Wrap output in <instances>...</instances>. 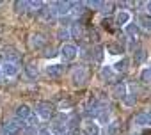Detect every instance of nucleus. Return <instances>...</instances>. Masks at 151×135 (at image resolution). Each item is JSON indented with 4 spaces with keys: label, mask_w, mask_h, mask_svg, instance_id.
Instances as JSON below:
<instances>
[{
    "label": "nucleus",
    "mask_w": 151,
    "mask_h": 135,
    "mask_svg": "<svg viewBox=\"0 0 151 135\" xmlns=\"http://www.w3.org/2000/svg\"><path fill=\"white\" fill-rule=\"evenodd\" d=\"M68 119H69V117H68L64 112H59L57 116H53L50 133H55V135H68Z\"/></svg>",
    "instance_id": "nucleus-1"
},
{
    "label": "nucleus",
    "mask_w": 151,
    "mask_h": 135,
    "mask_svg": "<svg viewBox=\"0 0 151 135\" xmlns=\"http://www.w3.org/2000/svg\"><path fill=\"white\" fill-rule=\"evenodd\" d=\"M89 78V71H87V68L82 64V66H75L73 68V71H71V82L75 85H84Z\"/></svg>",
    "instance_id": "nucleus-2"
},
{
    "label": "nucleus",
    "mask_w": 151,
    "mask_h": 135,
    "mask_svg": "<svg viewBox=\"0 0 151 135\" xmlns=\"http://www.w3.org/2000/svg\"><path fill=\"white\" fill-rule=\"evenodd\" d=\"M34 110L39 119H50V117H53V112H55V108L50 101H37Z\"/></svg>",
    "instance_id": "nucleus-3"
},
{
    "label": "nucleus",
    "mask_w": 151,
    "mask_h": 135,
    "mask_svg": "<svg viewBox=\"0 0 151 135\" xmlns=\"http://www.w3.org/2000/svg\"><path fill=\"white\" fill-rule=\"evenodd\" d=\"M59 55H60V59L64 62H71V60H75L78 57V48L75 45H71V43H64L60 46V50H59Z\"/></svg>",
    "instance_id": "nucleus-4"
},
{
    "label": "nucleus",
    "mask_w": 151,
    "mask_h": 135,
    "mask_svg": "<svg viewBox=\"0 0 151 135\" xmlns=\"http://www.w3.org/2000/svg\"><path fill=\"white\" fill-rule=\"evenodd\" d=\"M0 68H2V77L4 78H13V77H16L18 75V71H20V68H18V62H2L0 64Z\"/></svg>",
    "instance_id": "nucleus-5"
},
{
    "label": "nucleus",
    "mask_w": 151,
    "mask_h": 135,
    "mask_svg": "<svg viewBox=\"0 0 151 135\" xmlns=\"http://www.w3.org/2000/svg\"><path fill=\"white\" fill-rule=\"evenodd\" d=\"M64 64H48L46 68H45V73H46V77L48 78H60L62 75H64Z\"/></svg>",
    "instance_id": "nucleus-6"
},
{
    "label": "nucleus",
    "mask_w": 151,
    "mask_h": 135,
    "mask_svg": "<svg viewBox=\"0 0 151 135\" xmlns=\"http://www.w3.org/2000/svg\"><path fill=\"white\" fill-rule=\"evenodd\" d=\"M55 16L57 18H62V16H69V11H71V2H53L50 4Z\"/></svg>",
    "instance_id": "nucleus-7"
},
{
    "label": "nucleus",
    "mask_w": 151,
    "mask_h": 135,
    "mask_svg": "<svg viewBox=\"0 0 151 135\" xmlns=\"http://www.w3.org/2000/svg\"><path fill=\"white\" fill-rule=\"evenodd\" d=\"M46 43L48 41H46V36L43 32H36L30 36V48L32 50H43L46 46Z\"/></svg>",
    "instance_id": "nucleus-8"
},
{
    "label": "nucleus",
    "mask_w": 151,
    "mask_h": 135,
    "mask_svg": "<svg viewBox=\"0 0 151 135\" xmlns=\"http://www.w3.org/2000/svg\"><path fill=\"white\" fill-rule=\"evenodd\" d=\"M32 114H34V112H32V110H30V107H29V105H25V103L18 105V107H16V110H14L16 121H20V123H27V119H29Z\"/></svg>",
    "instance_id": "nucleus-9"
},
{
    "label": "nucleus",
    "mask_w": 151,
    "mask_h": 135,
    "mask_svg": "<svg viewBox=\"0 0 151 135\" xmlns=\"http://www.w3.org/2000/svg\"><path fill=\"white\" fill-rule=\"evenodd\" d=\"M22 124H23V123H20V121H16V119L6 121L4 126H2V130L6 131V135H20V133H22Z\"/></svg>",
    "instance_id": "nucleus-10"
},
{
    "label": "nucleus",
    "mask_w": 151,
    "mask_h": 135,
    "mask_svg": "<svg viewBox=\"0 0 151 135\" xmlns=\"http://www.w3.org/2000/svg\"><path fill=\"white\" fill-rule=\"evenodd\" d=\"M101 126L96 123V119H86L84 121V135H100Z\"/></svg>",
    "instance_id": "nucleus-11"
},
{
    "label": "nucleus",
    "mask_w": 151,
    "mask_h": 135,
    "mask_svg": "<svg viewBox=\"0 0 151 135\" xmlns=\"http://www.w3.org/2000/svg\"><path fill=\"white\" fill-rule=\"evenodd\" d=\"M133 124H137V126H151V108L144 110V112H139L133 117Z\"/></svg>",
    "instance_id": "nucleus-12"
},
{
    "label": "nucleus",
    "mask_w": 151,
    "mask_h": 135,
    "mask_svg": "<svg viewBox=\"0 0 151 135\" xmlns=\"http://www.w3.org/2000/svg\"><path fill=\"white\" fill-rule=\"evenodd\" d=\"M100 77L105 80V82H116L117 80V73L114 71V68L112 66H101V70H100Z\"/></svg>",
    "instance_id": "nucleus-13"
},
{
    "label": "nucleus",
    "mask_w": 151,
    "mask_h": 135,
    "mask_svg": "<svg viewBox=\"0 0 151 135\" xmlns=\"http://www.w3.org/2000/svg\"><path fill=\"white\" fill-rule=\"evenodd\" d=\"M110 121H112L110 108H109L107 105H103V107H101V110H100V112H98V116H96V123H98L100 126H101V124H105V126H107Z\"/></svg>",
    "instance_id": "nucleus-14"
},
{
    "label": "nucleus",
    "mask_w": 151,
    "mask_h": 135,
    "mask_svg": "<svg viewBox=\"0 0 151 135\" xmlns=\"http://www.w3.org/2000/svg\"><path fill=\"white\" fill-rule=\"evenodd\" d=\"M126 93H128V84H124V82H117L112 89V96L116 100H123L126 96Z\"/></svg>",
    "instance_id": "nucleus-15"
},
{
    "label": "nucleus",
    "mask_w": 151,
    "mask_h": 135,
    "mask_svg": "<svg viewBox=\"0 0 151 135\" xmlns=\"http://www.w3.org/2000/svg\"><path fill=\"white\" fill-rule=\"evenodd\" d=\"M130 22H132V14H130L128 11H124V9L117 11V14H116V25H119V27H126Z\"/></svg>",
    "instance_id": "nucleus-16"
},
{
    "label": "nucleus",
    "mask_w": 151,
    "mask_h": 135,
    "mask_svg": "<svg viewBox=\"0 0 151 135\" xmlns=\"http://www.w3.org/2000/svg\"><path fill=\"white\" fill-rule=\"evenodd\" d=\"M25 75L30 78V80H36L39 77V70H37V64L36 62H27L25 64Z\"/></svg>",
    "instance_id": "nucleus-17"
},
{
    "label": "nucleus",
    "mask_w": 151,
    "mask_h": 135,
    "mask_svg": "<svg viewBox=\"0 0 151 135\" xmlns=\"http://www.w3.org/2000/svg\"><path fill=\"white\" fill-rule=\"evenodd\" d=\"M128 93H126V96L123 98V103L126 105V107H133L135 103H137V91L132 87V85H128Z\"/></svg>",
    "instance_id": "nucleus-18"
},
{
    "label": "nucleus",
    "mask_w": 151,
    "mask_h": 135,
    "mask_svg": "<svg viewBox=\"0 0 151 135\" xmlns=\"http://www.w3.org/2000/svg\"><path fill=\"white\" fill-rule=\"evenodd\" d=\"M124 32H126V36H128L130 39H139V36H140L139 25H135V23H132V22L124 27Z\"/></svg>",
    "instance_id": "nucleus-19"
},
{
    "label": "nucleus",
    "mask_w": 151,
    "mask_h": 135,
    "mask_svg": "<svg viewBox=\"0 0 151 135\" xmlns=\"http://www.w3.org/2000/svg\"><path fill=\"white\" fill-rule=\"evenodd\" d=\"M112 68H114V71L119 75V73L126 71L128 68H130V59H128V57H121V60H117V62H116Z\"/></svg>",
    "instance_id": "nucleus-20"
},
{
    "label": "nucleus",
    "mask_w": 151,
    "mask_h": 135,
    "mask_svg": "<svg viewBox=\"0 0 151 135\" xmlns=\"http://www.w3.org/2000/svg\"><path fill=\"white\" fill-rule=\"evenodd\" d=\"M137 25H139V29H144L146 32H151V16L149 14H140L139 16V22H137Z\"/></svg>",
    "instance_id": "nucleus-21"
},
{
    "label": "nucleus",
    "mask_w": 151,
    "mask_h": 135,
    "mask_svg": "<svg viewBox=\"0 0 151 135\" xmlns=\"http://www.w3.org/2000/svg\"><path fill=\"white\" fill-rule=\"evenodd\" d=\"M4 55H6V62H16V60L20 59L18 50H14L13 46H7V48L4 50Z\"/></svg>",
    "instance_id": "nucleus-22"
},
{
    "label": "nucleus",
    "mask_w": 151,
    "mask_h": 135,
    "mask_svg": "<svg viewBox=\"0 0 151 135\" xmlns=\"http://www.w3.org/2000/svg\"><path fill=\"white\" fill-rule=\"evenodd\" d=\"M13 7H14L16 14H25L29 11V2L27 0H16V2L13 4Z\"/></svg>",
    "instance_id": "nucleus-23"
},
{
    "label": "nucleus",
    "mask_w": 151,
    "mask_h": 135,
    "mask_svg": "<svg viewBox=\"0 0 151 135\" xmlns=\"http://www.w3.org/2000/svg\"><path fill=\"white\" fill-rule=\"evenodd\" d=\"M147 59V53H146V50L144 48H139V50H135L133 52V64H142L144 60Z\"/></svg>",
    "instance_id": "nucleus-24"
},
{
    "label": "nucleus",
    "mask_w": 151,
    "mask_h": 135,
    "mask_svg": "<svg viewBox=\"0 0 151 135\" xmlns=\"http://www.w3.org/2000/svg\"><path fill=\"white\" fill-rule=\"evenodd\" d=\"M140 82L151 85V64L146 66V68H142V71H140Z\"/></svg>",
    "instance_id": "nucleus-25"
},
{
    "label": "nucleus",
    "mask_w": 151,
    "mask_h": 135,
    "mask_svg": "<svg viewBox=\"0 0 151 135\" xmlns=\"http://www.w3.org/2000/svg\"><path fill=\"white\" fill-rule=\"evenodd\" d=\"M117 131H119V124H117V121H110V123L105 126L103 135H117Z\"/></svg>",
    "instance_id": "nucleus-26"
},
{
    "label": "nucleus",
    "mask_w": 151,
    "mask_h": 135,
    "mask_svg": "<svg viewBox=\"0 0 151 135\" xmlns=\"http://www.w3.org/2000/svg\"><path fill=\"white\" fill-rule=\"evenodd\" d=\"M55 37H57L59 41H66V39H71V36H69V29L59 27V29H57V34H55Z\"/></svg>",
    "instance_id": "nucleus-27"
},
{
    "label": "nucleus",
    "mask_w": 151,
    "mask_h": 135,
    "mask_svg": "<svg viewBox=\"0 0 151 135\" xmlns=\"http://www.w3.org/2000/svg\"><path fill=\"white\" fill-rule=\"evenodd\" d=\"M69 36L71 37H80L82 36V25L80 23H73L69 27Z\"/></svg>",
    "instance_id": "nucleus-28"
},
{
    "label": "nucleus",
    "mask_w": 151,
    "mask_h": 135,
    "mask_svg": "<svg viewBox=\"0 0 151 135\" xmlns=\"http://www.w3.org/2000/svg\"><path fill=\"white\" fill-rule=\"evenodd\" d=\"M71 107H73V103H71L69 100H62V101L59 103V110H60V112H68V110H71Z\"/></svg>",
    "instance_id": "nucleus-29"
},
{
    "label": "nucleus",
    "mask_w": 151,
    "mask_h": 135,
    "mask_svg": "<svg viewBox=\"0 0 151 135\" xmlns=\"http://www.w3.org/2000/svg\"><path fill=\"white\" fill-rule=\"evenodd\" d=\"M22 133H23V135H37V128H36V126H29V124H25L23 130H22Z\"/></svg>",
    "instance_id": "nucleus-30"
},
{
    "label": "nucleus",
    "mask_w": 151,
    "mask_h": 135,
    "mask_svg": "<svg viewBox=\"0 0 151 135\" xmlns=\"http://www.w3.org/2000/svg\"><path fill=\"white\" fill-rule=\"evenodd\" d=\"M27 124H29V126H36V128H37V124H39V117H37L36 114H32V116L27 119Z\"/></svg>",
    "instance_id": "nucleus-31"
},
{
    "label": "nucleus",
    "mask_w": 151,
    "mask_h": 135,
    "mask_svg": "<svg viewBox=\"0 0 151 135\" xmlns=\"http://www.w3.org/2000/svg\"><path fill=\"white\" fill-rule=\"evenodd\" d=\"M43 55H45L46 59H52V57H55L57 53H55V48H52V46H50V48H46V50H45V53H43Z\"/></svg>",
    "instance_id": "nucleus-32"
},
{
    "label": "nucleus",
    "mask_w": 151,
    "mask_h": 135,
    "mask_svg": "<svg viewBox=\"0 0 151 135\" xmlns=\"http://www.w3.org/2000/svg\"><path fill=\"white\" fill-rule=\"evenodd\" d=\"M144 9H146V14L151 16V0H149V2H144Z\"/></svg>",
    "instance_id": "nucleus-33"
},
{
    "label": "nucleus",
    "mask_w": 151,
    "mask_h": 135,
    "mask_svg": "<svg viewBox=\"0 0 151 135\" xmlns=\"http://www.w3.org/2000/svg\"><path fill=\"white\" fill-rule=\"evenodd\" d=\"M37 135H52V133H50V130H41V131H37Z\"/></svg>",
    "instance_id": "nucleus-34"
},
{
    "label": "nucleus",
    "mask_w": 151,
    "mask_h": 135,
    "mask_svg": "<svg viewBox=\"0 0 151 135\" xmlns=\"http://www.w3.org/2000/svg\"><path fill=\"white\" fill-rule=\"evenodd\" d=\"M0 135H6V131H4V130H0Z\"/></svg>",
    "instance_id": "nucleus-35"
},
{
    "label": "nucleus",
    "mask_w": 151,
    "mask_h": 135,
    "mask_svg": "<svg viewBox=\"0 0 151 135\" xmlns=\"http://www.w3.org/2000/svg\"><path fill=\"white\" fill-rule=\"evenodd\" d=\"M0 78H2V68H0Z\"/></svg>",
    "instance_id": "nucleus-36"
}]
</instances>
